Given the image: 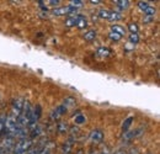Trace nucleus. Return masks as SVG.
<instances>
[{"instance_id": "16", "label": "nucleus", "mask_w": 160, "mask_h": 154, "mask_svg": "<svg viewBox=\"0 0 160 154\" xmlns=\"http://www.w3.org/2000/svg\"><path fill=\"white\" fill-rule=\"evenodd\" d=\"M65 25L68 26V27H72V26H77V14H74L72 18H69V19L65 21Z\"/></svg>"}, {"instance_id": "25", "label": "nucleus", "mask_w": 160, "mask_h": 154, "mask_svg": "<svg viewBox=\"0 0 160 154\" xmlns=\"http://www.w3.org/2000/svg\"><path fill=\"white\" fill-rule=\"evenodd\" d=\"M67 130H68V126H67L65 122H59L58 123V131L59 132H65Z\"/></svg>"}, {"instance_id": "10", "label": "nucleus", "mask_w": 160, "mask_h": 154, "mask_svg": "<svg viewBox=\"0 0 160 154\" xmlns=\"http://www.w3.org/2000/svg\"><path fill=\"white\" fill-rule=\"evenodd\" d=\"M96 54H98L99 57H108V56L111 54V51H110L108 48H106V47H101V48L98 49Z\"/></svg>"}, {"instance_id": "22", "label": "nucleus", "mask_w": 160, "mask_h": 154, "mask_svg": "<svg viewBox=\"0 0 160 154\" xmlns=\"http://www.w3.org/2000/svg\"><path fill=\"white\" fill-rule=\"evenodd\" d=\"M121 19V15L118 13H116V11H111V14H110V18L108 20L110 21H117V20Z\"/></svg>"}, {"instance_id": "7", "label": "nucleus", "mask_w": 160, "mask_h": 154, "mask_svg": "<svg viewBox=\"0 0 160 154\" xmlns=\"http://www.w3.org/2000/svg\"><path fill=\"white\" fill-rule=\"evenodd\" d=\"M88 26V20L84 15L81 14H77V27L79 28H85Z\"/></svg>"}, {"instance_id": "5", "label": "nucleus", "mask_w": 160, "mask_h": 154, "mask_svg": "<svg viewBox=\"0 0 160 154\" xmlns=\"http://www.w3.org/2000/svg\"><path fill=\"white\" fill-rule=\"evenodd\" d=\"M67 107L65 106H63V105H59L58 107H56L53 111H52V114H51V120L52 121H56V120H59L62 116L64 115L65 112H67Z\"/></svg>"}, {"instance_id": "24", "label": "nucleus", "mask_w": 160, "mask_h": 154, "mask_svg": "<svg viewBox=\"0 0 160 154\" xmlns=\"http://www.w3.org/2000/svg\"><path fill=\"white\" fill-rule=\"evenodd\" d=\"M82 4H84V3H82L81 0H72V1H70V6H73L74 9L82 6Z\"/></svg>"}, {"instance_id": "28", "label": "nucleus", "mask_w": 160, "mask_h": 154, "mask_svg": "<svg viewBox=\"0 0 160 154\" xmlns=\"http://www.w3.org/2000/svg\"><path fill=\"white\" fill-rule=\"evenodd\" d=\"M0 154H9V153H6V152H5V151H2V149H1V148H0Z\"/></svg>"}, {"instance_id": "13", "label": "nucleus", "mask_w": 160, "mask_h": 154, "mask_svg": "<svg viewBox=\"0 0 160 154\" xmlns=\"http://www.w3.org/2000/svg\"><path fill=\"white\" fill-rule=\"evenodd\" d=\"M118 8H121V9H127L128 6H129V0H116V1H113Z\"/></svg>"}, {"instance_id": "12", "label": "nucleus", "mask_w": 160, "mask_h": 154, "mask_svg": "<svg viewBox=\"0 0 160 154\" xmlns=\"http://www.w3.org/2000/svg\"><path fill=\"white\" fill-rule=\"evenodd\" d=\"M75 101H77V100H75L74 97L68 96V97H65V99H64V102H63L62 105H63V106H65L67 109H69V107H72V106L75 104Z\"/></svg>"}, {"instance_id": "30", "label": "nucleus", "mask_w": 160, "mask_h": 154, "mask_svg": "<svg viewBox=\"0 0 160 154\" xmlns=\"http://www.w3.org/2000/svg\"><path fill=\"white\" fill-rule=\"evenodd\" d=\"M102 154H107V153H102Z\"/></svg>"}, {"instance_id": "1", "label": "nucleus", "mask_w": 160, "mask_h": 154, "mask_svg": "<svg viewBox=\"0 0 160 154\" xmlns=\"http://www.w3.org/2000/svg\"><path fill=\"white\" fill-rule=\"evenodd\" d=\"M32 146V139L31 138H22L20 139L16 146H14L12 148V154H19V153H23V152H28L30 148Z\"/></svg>"}, {"instance_id": "20", "label": "nucleus", "mask_w": 160, "mask_h": 154, "mask_svg": "<svg viewBox=\"0 0 160 154\" xmlns=\"http://www.w3.org/2000/svg\"><path fill=\"white\" fill-rule=\"evenodd\" d=\"M110 14H111V11L105 10V9L99 11V16H100L101 19H107V20H108V18H110Z\"/></svg>"}, {"instance_id": "4", "label": "nucleus", "mask_w": 160, "mask_h": 154, "mask_svg": "<svg viewBox=\"0 0 160 154\" xmlns=\"http://www.w3.org/2000/svg\"><path fill=\"white\" fill-rule=\"evenodd\" d=\"M23 102L25 100L22 99H15L14 102H12V116L14 117H19L21 115V111H22V107H23Z\"/></svg>"}, {"instance_id": "23", "label": "nucleus", "mask_w": 160, "mask_h": 154, "mask_svg": "<svg viewBox=\"0 0 160 154\" xmlns=\"http://www.w3.org/2000/svg\"><path fill=\"white\" fill-rule=\"evenodd\" d=\"M108 36H110V38L112 39V41H115V42H118V41L122 38V36H120V35L116 33V32H112V31L108 33Z\"/></svg>"}, {"instance_id": "17", "label": "nucleus", "mask_w": 160, "mask_h": 154, "mask_svg": "<svg viewBox=\"0 0 160 154\" xmlns=\"http://www.w3.org/2000/svg\"><path fill=\"white\" fill-rule=\"evenodd\" d=\"M74 122H75L77 125H82V123L86 122V117L84 115H81V114H79V115H77L74 117Z\"/></svg>"}, {"instance_id": "27", "label": "nucleus", "mask_w": 160, "mask_h": 154, "mask_svg": "<svg viewBox=\"0 0 160 154\" xmlns=\"http://www.w3.org/2000/svg\"><path fill=\"white\" fill-rule=\"evenodd\" d=\"M90 3H91V4H94V5H98V4H100L101 1L100 0H91Z\"/></svg>"}, {"instance_id": "18", "label": "nucleus", "mask_w": 160, "mask_h": 154, "mask_svg": "<svg viewBox=\"0 0 160 154\" xmlns=\"http://www.w3.org/2000/svg\"><path fill=\"white\" fill-rule=\"evenodd\" d=\"M128 30L131 33H138V25L134 22H129L128 23Z\"/></svg>"}, {"instance_id": "26", "label": "nucleus", "mask_w": 160, "mask_h": 154, "mask_svg": "<svg viewBox=\"0 0 160 154\" xmlns=\"http://www.w3.org/2000/svg\"><path fill=\"white\" fill-rule=\"evenodd\" d=\"M48 3H49V5H57V4H59L60 1L59 0H49Z\"/></svg>"}, {"instance_id": "14", "label": "nucleus", "mask_w": 160, "mask_h": 154, "mask_svg": "<svg viewBox=\"0 0 160 154\" xmlns=\"http://www.w3.org/2000/svg\"><path fill=\"white\" fill-rule=\"evenodd\" d=\"M155 13H157V9L154 6H149L147 10H144V15L148 16V18H154Z\"/></svg>"}, {"instance_id": "15", "label": "nucleus", "mask_w": 160, "mask_h": 154, "mask_svg": "<svg viewBox=\"0 0 160 154\" xmlns=\"http://www.w3.org/2000/svg\"><path fill=\"white\" fill-rule=\"evenodd\" d=\"M85 39L86 41H89V42H91V41H94L95 37H96V31H94V30H90V31H88L86 33H85Z\"/></svg>"}, {"instance_id": "29", "label": "nucleus", "mask_w": 160, "mask_h": 154, "mask_svg": "<svg viewBox=\"0 0 160 154\" xmlns=\"http://www.w3.org/2000/svg\"><path fill=\"white\" fill-rule=\"evenodd\" d=\"M116 154H126V153H124V151H118Z\"/></svg>"}, {"instance_id": "2", "label": "nucleus", "mask_w": 160, "mask_h": 154, "mask_svg": "<svg viewBox=\"0 0 160 154\" xmlns=\"http://www.w3.org/2000/svg\"><path fill=\"white\" fill-rule=\"evenodd\" d=\"M77 13V9H74L73 6L70 5H67V6H62V8H57V9H53L52 10V14L56 15V16H62V15H74Z\"/></svg>"}, {"instance_id": "3", "label": "nucleus", "mask_w": 160, "mask_h": 154, "mask_svg": "<svg viewBox=\"0 0 160 154\" xmlns=\"http://www.w3.org/2000/svg\"><path fill=\"white\" fill-rule=\"evenodd\" d=\"M15 138L14 137H10V136H6L1 142H0V148L2 151H5L6 153H9L10 151H12L14 148V144H15Z\"/></svg>"}, {"instance_id": "21", "label": "nucleus", "mask_w": 160, "mask_h": 154, "mask_svg": "<svg viewBox=\"0 0 160 154\" xmlns=\"http://www.w3.org/2000/svg\"><path fill=\"white\" fill-rule=\"evenodd\" d=\"M149 6H150V5H149V1H143V0H142V1H138V8H139L140 10H143V11L147 10Z\"/></svg>"}, {"instance_id": "6", "label": "nucleus", "mask_w": 160, "mask_h": 154, "mask_svg": "<svg viewBox=\"0 0 160 154\" xmlns=\"http://www.w3.org/2000/svg\"><path fill=\"white\" fill-rule=\"evenodd\" d=\"M89 138H90V141L92 143L99 144V143L102 142V139H103V133H102V131H100V130H94V131H91Z\"/></svg>"}, {"instance_id": "19", "label": "nucleus", "mask_w": 160, "mask_h": 154, "mask_svg": "<svg viewBox=\"0 0 160 154\" xmlns=\"http://www.w3.org/2000/svg\"><path fill=\"white\" fill-rule=\"evenodd\" d=\"M129 42L133 43V44H137L139 42V36L138 33H131L129 35Z\"/></svg>"}, {"instance_id": "11", "label": "nucleus", "mask_w": 160, "mask_h": 154, "mask_svg": "<svg viewBox=\"0 0 160 154\" xmlns=\"http://www.w3.org/2000/svg\"><path fill=\"white\" fill-rule=\"evenodd\" d=\"M133 120H134L133 116H129V117H127V118L124 120V122H123V125H122V130H123V132L128 131V128H129V126L132 125Z\"/></svg>"}, {"instance_id": "9", "label": "nucleus", "mask_w": 160, "mask_h": 154, "mask_svg": "<svg viewBox=\"0 0 160 154\" xmlns=\"http://www.w3.org/2000/svg\"><path fill=\"white\" fill-rule=\"evenodd\" d=\"M111 31L112 32H116V33H118L120 36H124V33H126V30H124V27H122L120 25H112V27H111Z\"/></svg>"}, {"instance_id": "8", "label": "nucleus", "mask_w": 160, "mask_h": 154, "mask_svg": "<svg viewBox=\"0 0 160 154\" xmlns=\"http://www.w3.org/2000/svg\"><path fill=\"white\" fill-rule=\"evenodd\" d=\"M136 136H137V131H126L123 137H122V139H123V142H129Z\"/></svg>"}]
</instances>
